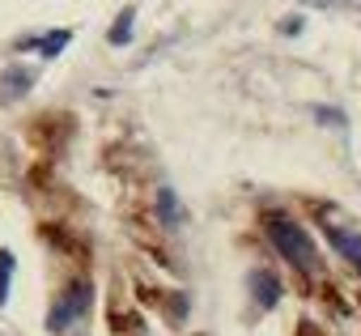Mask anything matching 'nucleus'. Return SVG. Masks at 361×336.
Masks as SVG:
<instances>
[{
    "instance_id": "f8f14e48",
    "label": "nucleus",
    "mask_w": 361,
    "mask_h": 336,
    "mask_svg": "<svg viewBox=\"0 0 361 336\" xmlns=\"http://www.w3.org/2000/svg\"><path fill=\"white\" fill-rule=\"evenodd\" d=\"M348 5H361V0H348Z\"/></svg>"
},
{
    "instance_id": "9d476101",
    "label": "nucleus",
    "mask_w": 361,
    "mask_h": 336,
    "mask_svg": "<svg viewBox=\"0 0 361 336\" xmlns=\"http://www.w3.org/2000/svg\"><path fill=\"white\" fill-rule=\"evenodd\" d=\"M302 5H314V9H336V5H348V0H302Z\"/></svg>"
},
{
    "instance_id": "f257e3e1",
    "label": "nucleus",
    "mask_w": 361,
    "mask_h": 336,
    "mask_svg": "<svg viewBox=\"0 0 361 336\" xmlns=\"http://www.w3.org/2000/svg\"><path fill=\"white\" fill-rule=\"evenodd\" d=\"M264 230L272 239V247L298 268V272H314L319 268V251H314V239L289 217V213H264Z\"/></svg>"
},
{
    "instance_id": "f03ea898",
    "label": "nucleus",
    "mask_w": 361,
    "mask_h": 336,
    "mask_svg": "<svg viewBox=\"0 0 361 336\" xmlns=\"http://www.w3.org/2000/svg\"><path fill=\"white\" fill-rule=\"evenodd\" d=\"M90 298H94V289H90V281H73L56 302H51V315H47V328L60 336V332H68L85 311H90Z\"/></svg>"
},
{
    "instance_id": "7ed1b4c3",
    "label": "nucleus",
    "mask_w": 361,
    "mask_h": 336,
    "mask_svg": "<svg viewBox=\"0 0 361 336\" xmlns=\"http://www.w3.org/2000/svg\"><path fill=\"white\" fill-rule=\"evenodd\" d=\"M35 85V68H22V64H9L5 77H0V102H13V98H26Z\"/></svg>"
},
{
    "instance_id": "0eeeda50",
    "label": "nucleus",
    "mask_w": 361,
    "mask_h": 336,
    "mask_svg": "<svg viewBox=\"0 0 361 336\" xmlns=\"http://www.w3.org/2000/svg\"><path fill=\"white\" fill-rule=\"evenodd\" d=\"M157 213H161V222H166V226H178V222H183V209H178V200H174V192H170V188H161V192H157Z\"/></svg>"
},
{
    "instance_id": "9b49d317",
    "label": "nucleus",
    "mask_w": 361,
    "mask_h": 336,
    "mask_svg": "<svg viewBox=\"0 0 361 336\" xmlns=\"http://www.w3.org/2000/svg\"><path fill=\"white\" fill-rule=\"evenodd\" d=\"M281 30H285V35H298V30H302V18H289V22H285Z\"/></svg>"
},
{
    "instance_id": "39448f33",
    "label": "nucleus",
    "mask_w": 361,
    "mask_h": 336,
    "mask_svg": "<svg viewBox=\"0 0 361 336\" xmlns=\"http://www.w3.org/2000/svg\"><path fill=\"white\" fill-rule=\"evenodd\" d=\"M251 294H255V302L268 311V306L281 302V281H276L268 268H255V272H251Z\"/></svg>"
},
{
    "instance_id": "20e7f679",
    "label": "nucleus",
    "mask_w": 361,
    "mask_h": 336,
    "mask_svg": "<svg viewBox=\"0 0 361 336\" xmlns=\"http://www.w3.org/2000/svg\"><path fill=\"white\" fill-rule=\"evenodd\" d=\"M327 243H331V247H336V251L357 268V272H361V234L340 230V226H331V222H327Z\"/></svg>"
},
{
    "instance_id": "6e6552de",
    "label": "nucleus",
    "mask_w": 361,
    "mask_h": 336,
    "mask_svg": "<svg viewBox=\"0 0 361 336\" xmlns=\"http://www.w3.org/2000/svg\"><path fill=\"white\" fill-rule=\"evenodd\" d=\"M132 22H136V9H123V13L115 18V26H111V35H106V39H111L115 47H123V43L132 39Z\"/></svg>"
},
{
    "instance_id": "423d86ee",
    "label": "nucleus",
    "mask_w": 361,
    "mask_h": 336,
    "mask_svg": "<svg viewBox=\"0 0 361 336\" xmlns=\"http://www.w3.org/2000/svg\"><path fill=\"white\" fill-rule=\"evenodd\" d=\"M68 39H73V30H51V35H39V39H22L18 47H35L43 60H51V56H60L68 47Z\"/></svg>"
},
{
    "instance_id": "1a4fd4ad",
    "label": "nucleus",
    "mask_w": 361,
    "mask_h": 336,
    "mask_svg": "<svg viewBox=\"0 0 361 336\" xmlns=\"http://www.w3.org/2000/svg\"><path fill=\"white\" fill-rule=\"evenodd\" d=\"M13 268H18L13 251H0V306L9 302V281H13Z\"/></svg>"
}]
</instances>
